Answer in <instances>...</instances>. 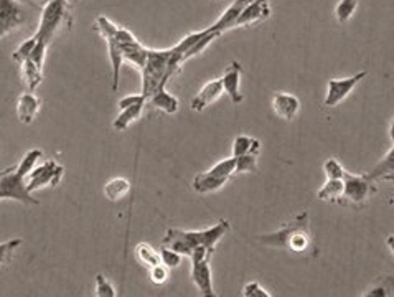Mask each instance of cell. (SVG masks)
<instances>
[{
	"label": "cell",
	"instance_id": "cell-11",
	"mask_svg": "<svg viewBox=\"0 0 394 297\" xmlns=\"http://www.w3.org/2000/svg\"><path fill=\"white\" fill-rule=\"evenodd\" d=\"M368 76V71H360L357 74H353L350 78H343V79H330L328 81V88H327V96H325V104L327 107H335L340 104L343 99L348 98L353 89L357 88V84L365 79Z\"/></svg>",
	"mask_w": 394,
	"mask_h": 297
},
{
	"label": "cell",
	"instance_id": "cell-8",
	"mask_svg": "<svg viewBox=\"0 0 394 297\" xmlns=\"http://www.w3.org/2000/svg\"><path fill=\"white\" fill-rule=\"evenodd\" d=\"M94 28L101 33V37L106 40L108 50H109V58H111L112 64V91H117L119 86V71H121L124 57H122V50L121 45H119L117 40V28L119 25H116L111 20L106 17H98L96 23H94Z\"/></svg>",
	"mask_w": 394,
	"mask_h": 297
},
{
	"label": "cell",
	"instance_id": "cell-4",
	"mask_svg": "<svg viewBox=\"0 0 394 297\" xmlns=\"http://www.w3.org/2000/svg\"><path fill=\"white\" fill-rule=\"evenodd\" d=\"M42 157L43 152L40 148H32L25 153L17 167L8 168L0 175V200H15L23 203V205H38V200L32 197L27 188V175L38 162V158Z\"/></svg>",
	"mask_w": 394,
	"mask_h": 297
},
{
	"label": "cell",
	"instance_id": "cell-26",
	"mask_svg": "<svg viewBox=\"0 0 394 297\" xmlns=\"http://www.w3.org/2000/svg\"><path fill=\"white\" fill-rule=\"evenodd\" d=\"M136 256H137V260L147 267L157 266L162 262L161 252H158L157 250H153V248L151 245H147V243H141V245L136 246Z\"/></svg>",
	"mask_w": 394,
	"mask_h": 297
},
{
	"label": "cell",
	"instance_id": "cell-27",
	"mask_svg": "<svg viewBox=\"0 0 394 297\" xmlns=\"http://www.w3.org/2000/svg\"><path fill=\"white\" fill-rule=\"evenodd\" d=\"M218 37H219V35H218V33H214V32H212V30H209V27H208V28H207V33H204L203 37L199 38V40H197V42L193 43L190 48L187 50V53L183 54V62H188V59H192L193 57H197V54H199L202 52H204L208 45L212 43L213 40H216Z\"/></svg>",
	"mask_w": 394,
	"mask_h": 297
},
{
	"label": "cell",
	"instance_id": "cell-12",
	"mask_svg": "<svg viewBox=\"0 0 394 297\" xmlns=\"http://www.w3.org/2000/svg\"><path fill=\"white\" fill-rule=\"evenodd\" d=\"M271 17V5L269 0H251L246 5V8L243 10L236 22H234L233 28L238 27H251V25H257Z\"/></svg>",
	"mask_w": 394,
	"mask_h": 297
},
{
	"label": "cell",
	"instance_id": "cell-6",
	"mask_svg": "<svg viewBox=\"0 0 394 297\" xmlns=\"http://www.w3.org/2000/svg\"><path fill=\"white\" fill-rule=\"evenodd\" d=\"M376 193L375 182L366 177V173H350L345 170L343 175V195L340 205H348L361 210L368 205L370 198Z\"/></svg>",
	"mask_w": 394,
	"mask_h": 297
},
{
	"label": "cell",
	"instance_id": "cell-38",
	"mask_svg": "<svg viewBox=\"0 0 394 297\" xmlns=\"http://www.w3.org/2000/svg\"><path fill=\"white\" fill-rule=\"evenodd\" d=\"M386 291H391V287L390 289H386L385 286H375V287H371L370 291L366 292L365 297H388V296H391L390 292H386Z\"/></svg>",
	"mask_w": 394,
	"mask_h": 297
},
{
	"label": "cell",
	"instance_id": "cell-7",
	"mask_svg": "<svg viewBox=\"0 0 394 297\" xmlns=\"http://www.w3.org/2000/svg\"><path fill=\"white\" fill-rule=\"evenodd\" d=\"M234 175V158H223L219 161L216 165H213L209 170L198 173V175L193 178L192 188L197 193H212L216 192L219 188L226 185V182Z\"/></svg>",
	"mask_w": 394,
	"mask_h": 297
},
{
	"label": "cell",
	"instance_id": "cell-35",
	"mask_svg": "<svg viewBox=\"0 0 394 297\" xmlns=\"http://www.w3.org/2000/svg\"><path fill=\"white\" fill-rule=\"evenodd\" d=\"M243 296L244 297H272L271 292H267L264 287L259 284L257 281L248 282L246 286L243 287Z\"/></svg>",
	"mask_w": 394,
	"mask_h": 297
},
{
	"label": "cell",
	"instance_id": "cell-31",
	"mask_svg": "<svg viewBox=\"0 0 394 297\" xmlns=\"http://www.w3.org/2000/svg\"><path fill=\"white\" fill-rule=\"evenodd\" d=\"M161 261H162V264L163 266H167L168 269H173V267H178L182 264V255L180 252H177V251H173L170 250V248H167V246H163L161 248Z\"/></svg>",
	"mask_w": 394,
	"mask_h": 297
},
{
	"label": "cell",
	"instance_id": "cell-19",
	"mask_svg": "<svg viewBox=\"0 0 394 297\" xmlns=\"http://www.w3.org/2000/svg\"><path fill=\"white\" fill-rule=\"evenodd\" d=\"M149 106H153L158 111H163L166 114H175L180 107V103L178 99L167 91L166 88H158L156 93L151 94L147 98Z\"/></svg>",
	"mask_w": 394,
	"mask_h": 297
},
{
	"label": "cell",
	"instance_id": "cell-5",
	"mask_svg": "<svg viewBox=\"0 0 394 297\" xmlns=\"http://www.w3.org/2000/svg\"><path fill=\"white\" fill-rule=\"evenodd\" d=\"M69 25H71V15H69L66 0H47L42 10V17H40L38 30L33 38L37 42L50 45L54 35Z\"/></svg>",
	"mask_w": 394,
	"mask_h": 297
},
{
	"label": "cell",
	"instance_id": "cell-33",
	"mask_svg": "<svg viewBox=\"0 0 394 297\" xmlns=\"http://www.w3.org/2000/svg\"><path fill=\"white\" fill-rule=\"evenodd\" d=\"M35 43H37V40H35L33 37L25 40V42L13 52V62H17L20 64L27 58H30V54H32L33 48H35Z\"/></svg>",
	"mask_w": 394,
	"mask_h": 297
},
{
	"label": "cell",
	"instance_id": "cell-20",
	"mask_svg": "<svg viewBox=\"0 0 394 297\" xmlns=\"http://www.w3.org/2000/svg\"><path fill=\"white\" fill-rule=\"evenodd\" d=\"M146 104H147V99H146V101L136 103V104H132V106L121 109V114H119V116L114 119V122H112L114 129H116V131H119V132L126 131V129L131 126L134 121H137V119L142 116Z\"/></svg>",
	"mask_w": 394,
	"mask_h": 297
},
{
	"label": "cell",
	"instance_id": "cell-14",
	"mask_svg": "<svg viewBox=\"0 0 394 297\" xmlns=\"http://www.w3.org/2000/svg\"><path fill=\"white\" fill-rule=\"evenodd\" d=\"M241 74H243V66L238 62H233L229 66L224 69V74L219 78L221 81L223 91L228 94L231 103L239 104L243 103V94L239 91V83H241Z\"/></svg>",
	"mask_w": 394,
	"mask_h": 297
},
{
	"label": "cell",
	"instance_id": "cell-34",
	"mask_svg": "<svg viewBox=\"0 0 394 297\" xmlns=\"http://www.w3.org/2000/svg\"><path fill=\"white\" fill-rule=\"evenodd\" d=\"M323 172H325V175L327 178H343V175H345V168L342 167V163L337 161V158H328V161H325V163H323Z\"/></svg>",
	"mask_w": 394,
	"mask_h": 297
},
{
	"label": "cell",
	"instance_id": "cell-22",
	"mask_svg": "<svg viewBox=\"0 0 394 297\" xmlns=\"http://www.w3.org/2000/svg\"><path fill=\"white\" fill-rule=\"evenodd\" d=\"M343 195V178H327L325 185L317 192V198L327 203H340Z\"/></svg>",
	"mask_w": 394,
	"mask_h": 297
},
{
	"label": "cell",
	"instance_id": "cell-9",
	"mask_svg": "<svg viewBox=\"0 0 394 297\" xmlns=\"http://www.w3.org/2000/svg\"><path fill=\"white\" fill-rule=\"evenodd\" d=\"M63 173L64 167L59 165L57 161H45L40 167H33L27 175L28 192L33 193L45 187H57L62 182Z\"/></svg>",
	"mask_w": 394,
	"mask_h": 297
},
{
	"label": "cell",
	"instance_id": "cell-24",
	"mask_svg": "<svg viewBox=\"0 0 394 297\" xmlns=\"http://www.w3.org/2000/svg\"><path fill=\"white\" fill-rule=\"evenodd\" d=\"M131 187H132L131 182H129L127 178L116 177L104 185V195H106L108 200L119 202L122 200L129 192H131Z\"/></svg>",
	"mask_w": 394,
	"mask_h": 297
},
{
	"label": "cell",
	"instance_id": "cell-25",
	"mask_svg": "<svg viewBox=\"0 0 394 297\" xmlns=\"http://www.w3.org/2000/svg\"><path fill=\"white\" fill-rule=\"evenodd\" d=\"M20 66H22L23 81H25V84H27L28 91L35 93V89H37L43 81V73H42L43 69L38 68L30 58H27L25 62L20 63Z\"/></svg>",
	"mask_w": 394,
	"mask_h": 297
},
{
	"label": "cell",
	"instance_id": "cell-28",
	"mask_svg": "<svg viewBox=\"0 0 394 297\" xmlns=\"http://www.w3.org/2000/svg\"><path fill=\"white\" fill-rule=\"evenodd\" d=\"M358 7V0H338L335 7V17L340 23H347L353 17Z\"/></svg>",
	"mask_w": 394,
	"mask_h": 297
},
{
	"label": "cell",
	"instance_id": "cell-15",
	"mask_svg": "<svg viewBox=\"0 0 394 297\" xmlns=\"http://www.w3.org/2000/svg\"><path fill=\"white\" fill-rule=\"evenodd\" d=\"M272 109L284 121H292L301 111V101L296 94L276 93L272 96Z\"/></svg>",
	"mask_w": 394,
	"mask_h": 297
},
{
	"label": "cell",
	"instance_id": "cell-2",
	"mask_svg": "<svg viewBox=\"0 0 394 297\" xmlns=\"http://www.w3.org/2000/svg\"><path fill=\"white\" fill-rule=\"evenodd\" d=\"M183 66V54L178 47L163 50H147L146 63L141 69L142 73V94L146 98L157 91L158 88H166L167 83L180 71Z\"/></svg>",
	"mask_w": 394,
	"mask_h": 297
},
{
	"label": "cell",
	"instance_id": "cell-29",
	"mask_svg": "<svg viewBox=\"0 0 394 297\" xmlns=\"http://www.w3.org/2000/svg\"><path fill=\"white\" fill-rule=\"evenodd\" d=\"M234 158V173H248L257 170V156L254 153H246L241 157Z\"/></svg>",
	"mask_w": 394,
	"mask_h": 297
},
{
	"label": "cell",
	"instance_id": "cell-36",
	"mask_svg": "<svg viewBox=\"0 0 394 297\" xmlns=\"http://www.w3.org/2000/svg\"><path fill=\"white\" fill-rule=\"evenodd\" d=\"M167 279H168V267L167 266H163L161 262V264L151 267V281L153 282V284L162 286V284H166Z\"/></svg>",
	"mask_w": 394,
	"mask_h": 297
},
{
	"label": "cell",
	"instance_id": "cell-17",
	"mask_svg": "<svg viewBox=\"0 0 394 297\" xmlns=\"http://www.w3.org/2000/svg\"><path fill=\"white\" fill-rule=\"evenodd\" d=\"M249 2H251V0H234V2L221 13V17L209 27V30L218 35H223L224 32H228V30H231L234 22H236L238 17L241 15L243 10L246 8Z\"/></svg>",
	"mask_w": 394,
	"mask_h": 297
},
{
	"label": "cell",
	"instance_id": "cell-37",
	"mask_svg": "<svg viewBox=\"0 0 394 297\" xmlns=\"http://www.w3.org/2000/svg\"><path fill=\"white\" fill-rule=\"evenodd\" d=\"M47 48H48V45H45L42 42H37V43H35V48H33L32 54H30V59H32V62L42 69H43L45 57H47Z\"/></svg>",
	"mask_w": 394,
	"mask_h": 297
},
{
	"label": "cell",
	"instance_id": "cell-18",
	"mask_svg": "<svg viewBox=\"0 0 394 297\" xmlns=\"http://www.w3.org/2000/svg\"><path fill=\"white\" fill-rule=\"evenodd\" d=\"M40 107H42V99L35 96L32 91L23 93L17 101L18 121L25 124V126H30V124L33 122V119L37 117V114L40 112Z\"/></svg>",
	"mask_w": 394,
	"mask_h": 297
},
{
	"label": "cell",
	"instance_id": "cell-1",
	"mask_svg": "<svg viewBox=\"0 0 394 297\" xmlns=\"http://www.w3.org/2000/svg\"><path fill=\"white\" fill-rule=\"evenodd\" d=\"M257 241L301 257L313 256L317 251L311 228V216L307 211H301L292 220L284 223L277 231L259 235Z\"/></svg>",
	"mask_w": 394,
	"mask_h": 297
},
{
	"label": "cell",
	"instance_id": "cell-30",
	"mask_svg": "<svg viewBox=\"0 0 394 297\" xmlns=\"http://www.w3.org/2000/svg\"><path fill=\"white\" fill-rule=\"evenodd\" d=\"M22 245H23L22 238H13V240L0 243V266L8 264L13 257V251Z\"/></svg>",
	"mask_w": 394,
	"mask_h": 297
},
{
	"label": "cell",
	"instance_id": "cell-13",
	"mask_svg": "<svg viewBox=\"0 0 394 297\" xmlns=\"http://www.w3.org/2000/svg\"><path fill=\"white\" fill-rule=\"evenodd\" d=\"M192 281L203 297H214L212 269H209V257L192 260Z\"/></svg>",
	"mask_w": 394,
	"mask_h": 297
},
{
	"label": "cell",
	"instance_id": "cell-3",
	"mask_svg": "<svg viewBox=\"0 0 394 297\" xmlns=\"http://www.w3.org/2000/svg\"><path fill=\"white\" fill-rule=\"evenodd\" d=\"M229 230H231L229 220H219L216 225L202 231H185L180 228H170L163 238L162 245L180 252L182 256H190L192 251L198 246H204L214 252V248Z\"/></svg>",
	"mask_w": 394,
	"mask_h": 297
},
{
	"label": "cell",
	"instance_id": "cell-21",
	"mask_svg": "<svg viewBox=\"0 0 394 297\" xmlns=\"http://www.w3.org/2000/svg\"><path fill=\"white\" fill-rule=\"evenodd\" d=\"M366 177L371 182H380V180H393L394 177V147L391 146L388 151V156L373 168L370 173H366Z\"/></svg>",
	"mask_w": 394,
	"mask_h": 297
},
{
	"label": "cell",
	"instance_id": "cell-32",
	"mask_svg": "<svg viewBox=\"0 0 394 297\" xmlns=\"http://www.w3.org/2000/svg\"><path fill=\"white\" fill-rule=\"evenodd\" d=\"M96 296L98 297H116L117 292L111 284V281L106 279L103 274L96 276Z\"/></svg>",
	"mask_w": 394,
	"mask_h": 297
},
{
	"label": "cell",
	"instance_id": "cell-23",
	"mask_svg": "<svg viewBox=\"0 0 394 297\" xmlns=\"http://www.w3.org/2000/svg\"><path fill=\"white\" fill-rule=\"evenodd\" d=\"M259 152H261V142H259L257 139L246 136V134H241V136L234 139L231 157H241V156H246V153L259 156Z\"/></svg>",
	"mask_w": 394,
	"mask_h": 297
},
{
	"label": "cell",
	"instance_id": "cell-16",
	"mask_svg": "<svg viewBox=\"0 0 394 297\" xmlns=\"http://www.w3.org/2000/svg\"><path fill=\"white\" fill-rule=\"evenodd\" d=\"M223 93L224 91H223L221 81H219V79H213V81H208L202 89H199V93L197 94V96L192 99L190 107L193 109V111L202 112L209 106V104L218 101L219 96H221Z\"/></svg>",
	"mask_w": 394,
	"mask_h": 297
},
{
	"label": "cell",
	"instance_id": "cell-10",
	"mask_svg": "<svg viewBox=\"0 0 394 297\" xmlns=\"http://www.w3.org/2000/svg\"><path fill=\"white\" fill-rule=\"evenodd\" d=\"M27 7L20 0H0V38L27 22Z\"/></svg>",
	"mask_w": 394,
	"mask_h": 297
}]
</instances>
